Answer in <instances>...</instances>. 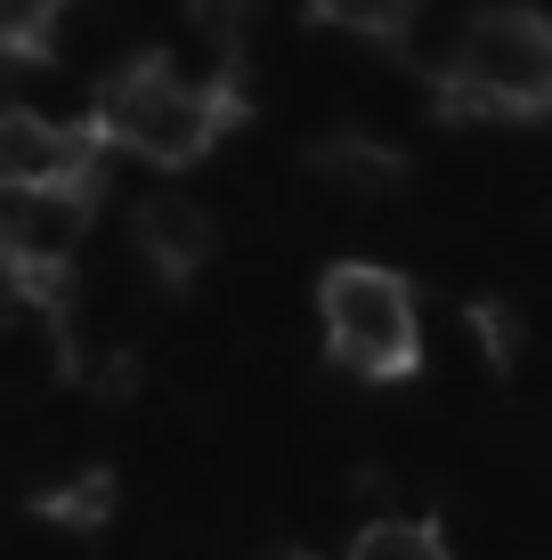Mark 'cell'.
I'll return each mask as SVG.
<instances>
[{"label": "cell", "mask_w": 552, "mask_h": 560, "mask_svg": "<svg viewBox=\"0 0 552 560\" xmlns=\"http://www.w3.org/2000/svg\"><path fill=\"white\" fill-rule=\"evenodd\" d=\"M414 9H423V0H309V16L357 33V42H398V33L414 25Z\"/></svg>", "instance_id": "9c48e42d"}, {"label": "cell", "mask_w": 552, "mask_h": 560, "mask_svg": "<svg viewBox=\"0 0 552 560\" xmlns=\"http://www.w3.org/2000/svg\"><path fill=\"white\" fill-rule=\"evenodd\" d=\"M106 154L98 122H49L33 106L0 114V187H90Z\"/></svg>", "instance_id": "5b68a950"}, {"label": "cell", "mask_w": 552, "mask_h": 560, "mask_svg": "<svg viewBox=\"0 0 552 560\" xmlns=\"http://www.w3.org/2000/svg\"><path fill=\"white\" fill-rule=\"evenodd\" d=\"M130 244L146 253V268H155L163 284H187L203 260H212V211H203L196 196H146L139 211H130Z\"/></svg>", "instance_id": "8992f818"}, {"label": "cell", "mask_w": 552, "mask_h": 560, "mask_svg": "<svg viewBox=\"0 0 552 560\" xmlns=\"http://www.w3.org/2000/svg\"><path fill=\"white\" fill-rule=\"evenodd\" d=\"M317 317H326V350L350 365V374L390 382V374H414V358H423V317H414L407 277H390V268H374V260L326 268Z\"/></svg>", "instance_id": "3957f363"}, {"label": "cell", "mask_w": 552, "mask_h": 560, "mask_svg": "<svg viewBox=\"0 0 552 560\" xmlns=\"http://www.w3.org/2000/svg\"><path fill=\"white\" fill-rule=\"evenodd\" d=\"M455 114H496V122H528L552 114V16L520 9V0H488L463 16L439 73Z\"/></svg>", "instance_id": "6da1fadb"}, {"label": "cell", "mask_w": 552, "mask_h": 560, "mask_svg": "<svg viewBox=\"0 0 552 560\" xmlns=\"http://www.w3.org/2000/svg\"><path fill=\"white\" fill-rule=\"evenodd\" d=\"M90 122L106 130V147L139 154V163H196V154H212V139L236 122V90L196 82V73H179L171 57H139V66L106 73Z\"/></svg>", "instance_id": "7a4b0ae2"}, {"label": "cell", "mask_w": 552, "mask_h": 560, "mask_svg": "<svg viewBox=\"0 0 552 560\" xmlns=\"http://www.w3.org/2000/svg\"><path fill=\"white\" fill-rule=\"evenodd\" d=\"M284 560H301V552H284Z\"/></svg>", "instance_id": "4fadbf2b"}, {"label": "cell", "mask_w": 552, "mask_h": 560, "mask_svg": "<svg viewBox=\"0 0 552 560\" xmlns=\"http://www.w3.org/2000/svg\"><path fill=\"white\" fill-rule=\"evenodd\" d=\"M90 187H9L0 196V253L25 301H49V284H66V260L82 244Z\"/></svg>", "instance_id": "277c9868"}, {"label": "cell", "mask_w": 552, "mask_h": 560, "mask_svg": "<svg viewBox=\"0 0 552 560\" xmlns=\"http://www.w3.org/2000/svg\"><path fill=\"white\" fill-rule=\"evenodd\" d=\"M66 16V0H0V25H9L16 49H42V33Z\"/></svg>", "instance_id": "30bf717a"}, {"label": "cell", "mask_w": 552, "mask_h": 560, "mask_svg": "<svg viewBox=\"0 0 552 560\" xmlns=\"http://www.w3.org/2000/svg\"><path fill=\"white\" fill-rule=\"evenodd\" d=\"M350 560H455V552L431 520H374V528H357Z\"/></svg>", "instance_id": "ba28073f"}, {"label": "cell", "mask_w": 552, "mask_h": 560, "mask_svg": "<svg viewBox=\"0 0 552 560\" xmlns=\"http://www.w3.org/2000/svg\"><path fill=\"white\" fill-rule=\"evenodd\" d=\"M187 9H196V25L212 33L220 49H236V33H244V9H252V0H187Z\"/></svg>", "instance_id": "8fae6325"}, {"label": "cell", "mask_w": 552, "mask_h": 560, "mask_svg": "<svg viewBox=\"0 0 552 560\" xmlns=\"http://www.w3.org/2000/svg\"><path fill=\"white\" fill-rule=\"evenodd\" d=\"M309 163H317L326 187H341V196H357V203H374V196L398 187V147L366 139V130H333V139H317Z\"/></svg>", "instance_id": "52a82bcc"}, {"label": "cell", "mask_w": 552, "mask_h": 560, "mask_svg": "<svg viewBox=\"0 0 552 560\" xmlns=\"http://www.w3.org/2000/svg\"><path fill=\"white\" fill-rule=\"evenodd\" d=\"M480 334H488V350H496V365H504V358H512V308H504V301L480 308Z\"/></svg>", "instance_id": "7c38bea8"}]
</instances>
